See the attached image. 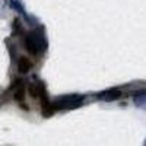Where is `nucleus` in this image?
<instances>
[{
    "label": "nucleus",
    "mask_w": 146,
    "mask_h": 146,
    "mask_svg": "<svg viewBox=\"0 0 146 146\" xmlns=\"http://www.w3.org/2000/svg\"><path fill=\"white\" fill-rule=\"evenodd\" d=\"M145 146H146V143H145Z\"/></svg>",
    "instance_id": "39448f33"
},
{
    "label": "nucleus",
    "mask_w": 146,
    "mask_h": 146,
    "mask_svg": "<svg viewBox=\"0 0 146 146\" xmlns=\"http://www.w3.org/2000/svg\"><path fill=\"white\" fill-rule=\"evenodd\" d=\"M29 92L32 98H38L40 96V86H35V85H31L29 86Z\"/></svg>",
    "instance_id": "20e7f679"
},
{
    "label": "nucleus",
    "mask_w": 146,
    "mask_h": 146,
    "mask_svg": "<svg viewBox=\"0 0 146 146\" xmlns=\"http://www.w3.org/2000/svg\"><path fill=\"white\" fill-rule=\"evenodd\" d=\"M31 67H32V63H31V60H29V58H27V57H21V58H19L18 70H19L21 73H27V72H29Z\"/></svg>",
    "instance_id": "f03ea898"
},
{
    "label": "nucleus",
    "mask_w": 146,
    "mask_h": 146,
    "mask_svg": "<svg viewBox=\"0 0 146 146\" xmlns=\"http://www.w3.org/2000/svg\"><path fill=\"white\" fill-rule=\"evenodd\" d=\"M25 45H27V50L31 53V54H38V41H36V38L34 36V34H31L28 38L25 40Z\"/></svg>",
    "instance_id": "f257e3e1"
},
{
    "label": "nucleus",
    "mask_w": 146,
    "mask_h": 146,
    "mask_svg": "<svg viewBox=\"0 0 146 146\" xmlns=\"http://www.w3.org/2000/svg\"><path fill=\"white\" fill-rule=\"evenodd\" d=\"M23 96H25V89H23V86H21V88L15 92L13 98H15L16 101H22V100H23Z\"/></svg>",
    "instance_id": "7ed1b4c3"
}]
</instances>
